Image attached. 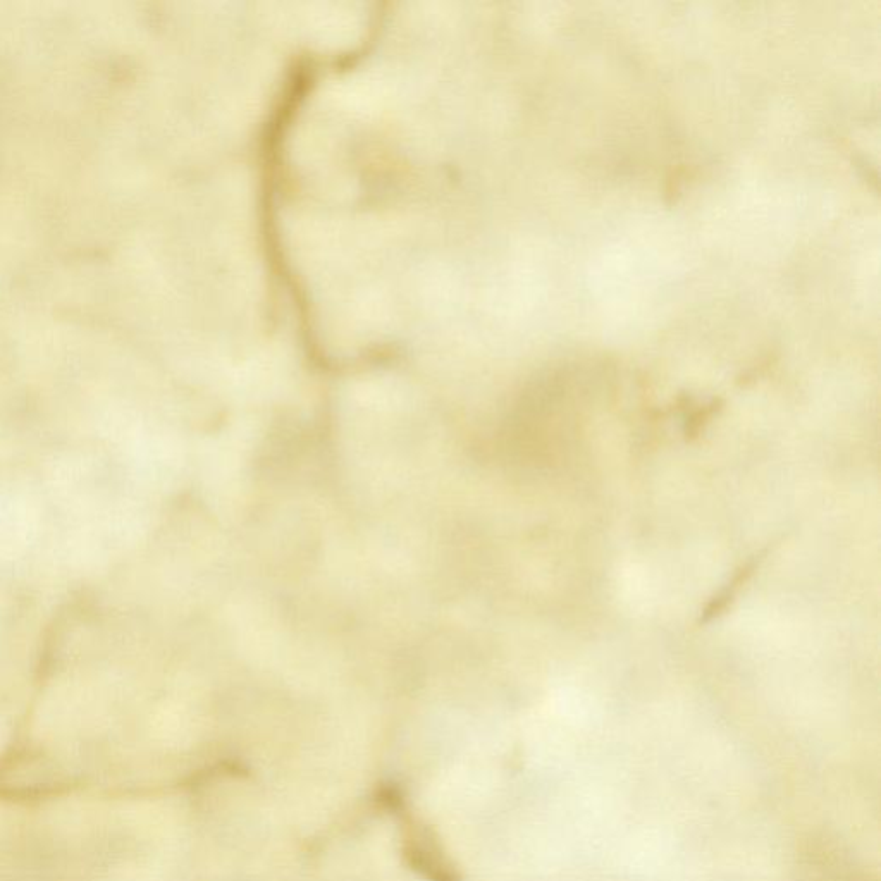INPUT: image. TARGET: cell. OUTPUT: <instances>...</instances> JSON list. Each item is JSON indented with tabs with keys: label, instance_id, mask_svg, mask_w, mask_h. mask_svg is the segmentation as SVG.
Returning <instances> with one entry per match:
<instances>
[{
	"label": "cell",
	"instance_id": "obj_1",
	"mask_svg": "<svg viewBox=\"0 0 881 881\" xmlns=\"http://www.w3.org/2000/svg\"><path fill=\"white\" fill-rule=\"evenodd\" d=\"M763 556V553L752 556V558H749V560H747L746 563L734 573V577L728 582L727 586L723 587V589L716 594L715 598L709 601L708 606L704 608L703 613H701V623L713 622L715 618L723 615V611L727 610L728 604L732 603V601L737 598V594L740 592V587L744 586L747 580L751 579L752 573L758 570L761 561L764 560Z\"/></svg>",
	"mask_w": 881,
	"mask_h": 881
}]
</instances>
